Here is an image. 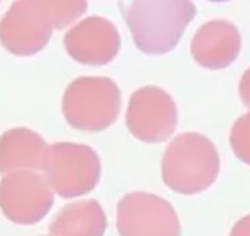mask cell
<instances>
[{
	"instance_id": "6",
	"label": "cell",
	"mask_w": 250,
	"mask_h": 236,
	"mask_svg": "<svg viewBox=\"0 0 250 236\" xmlns=\"http://www.w3.org/2000/svg\"><path fill=\"white\" fill-rule=\"evenodd\" d=\"M125 123L132 136L143 142H164L176 129L178 107L167 91L156 86H144L131 96Z\"/></svg>"
},
{
	"instance_id": "5",
	"label": "cell",
	"mask_w": 250,
	"mask_h": 236,
	"mask_svg": "<svg viewBox=\"0 0 250 236\" xmlns=\"http://www.w3.org/2000/svg\"><path fill=\"white\" fill-rule=\"evenodd\" d=\"M43 1H14L0 20V44L17 57L42 51L54 31Z\"/></svg>"
},
{
	"instance_id": "15",
	"label": "cell",
	"mask_w": 250,
	"mask_h": 236,
	"mask_svg": "<svg viewBox=\"0 0 250 236\" xmlns=\"http://www.w3.org/2000/svg\"><path fill=\"white\" fill-rule=\"evenodd\" d=\"M238 91L242 102H244L246 106L250 107V67L241 77Z\"/></svg>"
},
{
	"instance_id": "10",
	"label": "cell",
	"mask_w": 250,
	"mask_h": 236,
	"mask_svg": "<svg viewBox=\"0 0 250 236\" xmlns=\"http://www.w3.org/2000/svg\"><path fill=\"white\" fill-rule=\"evenodd\" d=\"M241 35L235 24L223 19L202 24L191 40V55L202 67L226 69L238 58Z\"/></svg>"
},
{
	"instance_id": "16",
	"label": "cell",
	"mask_w": 250,
	"mask_h": 236,
	"mask_svg": "<svg viewBox=\"0 0 250 236\" xmlns=\"http://www.w3.org/2000/svg\"><path fill=\"white\" fill-rule=\"evenodd\" d=\"M230 236H250V215L244 216L233 225Z\"/></svg>"
},
{
	"instance_id": "1",
	"label": "cell",
	"mask_w": 250,
	"mask_h": 236,
	"mask_svg": "<svg viewBox=\"0 0 250 236\" xmlns=\"http://www.w3.org/2000/svg\"><path fill=\"white\" fill-rule=\"evenodd\" d=\"M119 7L135 46L148 55H162L174 50L196 15L195 4L187 0L120 1Z\"/></svg>"
},
{
	"instance_id": "2",
	"label": "cell",
	"mask_w": 250,
	"mask_h": 236,
	"mask_svg": "<svg viewBox=\"0 0 250 236\" xmlns=\"http://www.w3.org/2000/svg\"><path fill=\"white\" fill-rule=\"evenodd\" d=\"M219 168V155L211 139L187 132L175 137L167 146L162 160V177L174 192L196 195L215 182Z\"/></svg>"
},
{
	"instance_id": "11",
	"label": "cell",
	"mask_w": 250,
	"mask_h": 236,
	"mask_svg": "<svg viewBox=\"0 0 250 236\" xmlns=\"http://www.w3.org/2000/svg\"><path fill=\"white\" fill-rule=\"evenodd\" d=\"M49 144L27 128H12L0 136V173L42 169Z\"/></svg>"
},
{
	"instance_id": "14",
	"label": "cell",
	"mask_w": 250,
	"mask_h": 236,
	"mask_svg": "<svg viewBox=\"0 0 250 236\" xmlns=\"http://www.w3.org/2000/svg\"><path fill=\"white\" fill-rule=\"evenodd\" d=\"M230 146L237 158L250 165V112L233 123L230 130Z\"/></svg>"
},
{
	"instance_id": "7",
	"label": "cell",
	"mask_w": 250,
	"mask_h": 236,
	"mask_svg": "<svg viewBox=\"0 0 250 236\" xmlns=\"http://www.w3.org/2000/svg\"><path fill=\"white\" fill-rule=\"evenodd\" d=\"M53 204L54 192L38 172H12L0 180V211L15 224H37Z\"/></svg>"
},
{
	"instance_id": "12",
	"label": "cell",
	"mask_w": 250,
	"mask_h": 236,
	"mask_svg": "<svg viewBox=\"0 0 250 236\" xmlns=\"http://www.w3.org/2000/svg\"><path fill=\"white\" fill-rule=\"evenodd\" d=\"M106 225L101 204L89 198L62 207L50 223L49 231L51 236H104Z\"/></svg>"
},
{
	"instance_id": "17",
	"label": "cell",
	"mask_w": 250,
	"mask_h": 236,
	"mask_svg": "<svg viewBox=\"0 0 250 236\" xmlns=\"http://www.w3.org/2000/svg\"><path fill=\"white\" fill-rule=\"evenodd\" d=\"M50 236H51V235H50Z\"/></svg>"
},
{
	"instance_id": "8",
	"label": "cell",
	"mask_w": 250,
	"mask_h": 236,
	"mask_svg": "<svg viewBox=\"0 0 250 236\" xmlns=\"http://www.w3.org/2000/svg\"><path fill=\"white\" fill-rule=\"evenodd\" d=\"M120 236H180L176 211L168 200L147 192L126 193L117 204Z\"/></svg>"
},
{
	"instance_id": "3",
	"label": "cell",
	"mask_w": 250,
	"mask_h": 236,
	"mask_svg": "<svg viewBox=\"0 0 250 236\" xmlns=\"http://www.w3.org/2000/svg\"><path fill=\"white\" fill-rule=\"evenodd\" d=\"M121 107L117 83L106 77L71 80L62 98L66 122L81 132H101L116 122Z\"/></svg>"
},
{
	"instance_id": "4",
	"label": "cell",
	"mask_w": 250,
	"mask_h": 236,
	"mask_svg": "<svg viewBox=\"0 0 250 236\" xmlns=\"http://www.w3.org/2000/svg\"><path fill=\"white\" fill-rule=\"evenodd\" d=\"M43 176L53 192L71 198L92 192L101 177L96 150L85 144L55 142L44 156Z\"/></svg>"
},
{
	"instance_id": "13",
	"label": "cell",
	"mask_w": 250,
	"mask_h": 236,
	"mask_svg": "<svg viewBox=\"0 0 250 236\" xmlns=\"http://www.w3.org/2000/svg\"><path fill=\"white\" fill-rule=\"evenodd\" d=\"M55 30H61L85 14L86 1H43Z\"/></svg>"
},
{
	"instance_id": "9",
	"label": "cell",
	"mask_w": 250,
	"mask_h": 236,
	"mask_svg": "<svg viewBox=\"0 0 250 236\" xmlns=\"http://www.w3.org/2000/svg\"><path fill=\"white\" fill-rule=\"evenodd\" d=\"M67 54L76 62L89 66L110 63L120 51L119 30L103 16H89L71 27L63 39Z\"/></svg>"
}]
</instances>
